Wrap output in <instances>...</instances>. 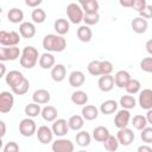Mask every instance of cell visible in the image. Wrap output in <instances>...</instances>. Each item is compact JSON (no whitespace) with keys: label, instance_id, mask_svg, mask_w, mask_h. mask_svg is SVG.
I'll return each mask as SVG.
<instances>
[{"label":"cell","instance_id":"50","mask_svg":"<svg viewBox=\"0 0 152 152\" xmlns=\"http://www.w3.org/2000/svg\"><path fill=\"white\" fill-rule=\"evenodd\" d=\"M119 4L122 6V7H127V8H133V4H134V0H120Z\"/></svg>","mask_w":152,"mask_h":152},{"label":"cell","instance_id":"16","mask_svg":"<svg viewBox=\"0 0 152 152\" xmlns=\"http://www.w3.org/2000/svg\"><path fill=\"white\" fill-rule=\"evenodd\" d=\"M114 76L112 75H104V76H100L99 81H97V86L100 88L101 91L103 93H108L114 88Z\"/></svg>","mask_w":152,"mask_h":152},{"label":"cell","instance_id":"7","mask_svg":"<svg viewBox=\"0 0 152 152\" xmlns=\"http://www.w3.org/2000/svg\"><path fill=\"white\" fill-rule=\"evenodd\" d=\"M14 104V96L10 91H1L0 94V112L2 114L8 113Z\"/></svg>","mask_w":152,"mask_h":152},{"label":"cell","instance_id":"25","mask_svg":"<svg viewBox=\"0 0 152 152\" xmlns=\"http://www.w3.org/2000/svg\"><path fill=\"white\" fill-rule=\"evenodd\" d=\"M55 62H56L55 61V56L52 53H50V52H45V53H43L40 56L38 63H39L42 69H52L56 65Z\"/></svg>","mask_w":152,"mask_h":152},{"label":"cell","instance_id":"29","mask_svg":"<svg viewBox=\"0 0 152 152\" xmlns=\"http://www.w3.org/2000/svg\"><path fill=\"white\" fill-rule=\"evenodd\" d=\"M77 37H78V39H80L81 42L88 43V42H90L91 38H93V31H91V28H90L89 26L82 25V26H80V27L77 28Z\"/></svg>","mask_w":152,"mask_h":152},{"label":"cell","instance_id":"35","mask_svg":"<svg viewBox=\"0 0 152 152\" xmlns=\"http://www.w3.org/2000/svg\"><path fill=\"white\" fill-rule=\"evenodd\" d=\"M91 137L87 131H80L76 134V144L81 147H87L90 144Z\"/></svg>","mask_w":152,"mask_h":152},{"label":"cell","instance_id":"30","mask_svg":"<svg viewBox=\"0 0 152 152\" xmlns=\"http://www.w3.org/2000/svg\"><path fill=\"white\" fill-rule=\"evenodd\" d=\"M7 19L13 23V24H19V23H24V12L17 7H13L8 11L7 13Z\"/></svg>","mask_w":152,"mask_h":152},{"label":"cell","instance_id":"28","mask_svg":"<svg viewBox=\"0 0 152 152\" xmlns=\"http://www.w3.org/2000/svg\"><path fill=\"white\" fill-rule=\"evenodd\" d=\"M53 28L55 31L57 32V34L59 36H64L69 32V28H70V24L66 19H63V18H59L55 21L53 24Z\"/></svg>","mask_w":152,"mask_h":152},{"label":"cell","instance_id":"48","mask_svg":"<svg viewBox=\"0 0 152 152\" xmlns=\"http://www.w3.org/2000/svg\"><path fill=\"white\" fill-rule=\"evenodd\" d=\"M147 6V2H146V0H134V4H133V8L138 12V13H140L141 11H144V8Z\"/></svg>","mask_w":152,"mask_h":152},{"label":"cell","instance_id":"12","mask_svg":"<svg viewBox=\"0 0 152 152\" xmlns=\"http://www.w3.org/2000/svg\"><path fill=\"white\" fill-rule=\"evenodd\" d=\"M37 138H38V140L42 142V144H44V145H46V144H49V142H51L52 141V138H53V132H52V129L50 128V127H48V126H45V125H43V126H40V127H38V129H37Z\"/></svg>","mask_w":152,"mask_h":152},{"label":"cell","instance_id":"14","mask_svg":"<svg viewBox=\"0 0 152 152\" xmlns=\"http://www.w3.org/2000/svg\"><path fill=\"white\" fill-rule=\"evenodd\" d=\"M51 129H52V132H53L55 135H57V137H64L70 128H69L68 121L65 119H57L56 121H53Z\"/></svg>","mask_w":152,"mask_h":152},{"label":"cell","instance_id":"45","mask_svg":"<svg viewBox=\"0 0 152 152\" xmlns=\"http://www.w3.org/2000/svg\"><path fill=\"white\" fill-rule=\"evenodd\" d=\"M113 71V64L109 61H101V76L110 75Z\"/></svg>","mask_w":152,"mask_h":152},{"label":"cell","instance_id":"26","mask_svg":"<svg viewBox=\"0 0 152 152\" xmlns=\"http://www.w3.org/2000/svg\"><path fill=\"white\" fill-rule=\"evenodd\" d=\"M42 118L48 121V122H53L57 120V115H58V112L57 109L53 107V106H45L43 109H42Z\"/></svg>","mask_w":152,"mask_h":152},{"label":"cell","instance_id":"40","mask_svg":"<svg viewBox=\"0 0 152 152\" xmlns=\"http://www.w3.org/2000/svg\"><path fill=\"white\" fill-rule=\"evenodd\" d=\"M140 88H141V83L138 81V80H135V78H132L129 82H128V84L126 86V91L129 94V95H134V94H137V93H139L140 91Z\"/></svg>","mask_w":152,"mask_h":152},{"label":"cell","instance_id":"36","mask_svg":"<svg viewBox=\"0 0 152 152\" xmlns=\"http://www.w3.org/2000/svg\"><path fill=\"white\" fill-rule=\"evenodd\" d=\"M147 119H146V116H144V115H135V116H133V119H132V125H133V127L135 128V129H138V131H142L144 128H146L147 127Z\"/></svg>","mask_w":152,"mask_h":152},{"label":"cell","instance_id":"1","mask_svg":"<svg viewBox=\"0 0 152 152\" xmlns=\"http://www.w3.org/2000/svg\"><path fill=\"white\" fill-rule=\"evenodd\" d=\"M43 48L48 52H62L66 48V40L59 34H46L43 38Z\"/></svg>","mask_w":152,"mask_h":152},{"label":"cell","instance_id":"27","mask_svg":"<svg viewBox=\"0 0 152 152\" xmlns=\"http://www.w3.org/2000/svg\"><path fill=\"white\" fill-rule=\"evenodd\" d=\"M118 102L115 100H106L101 103L100 106V112L104 115H109V114H113L114 112H116L118 109Z\"/></svg>","mask_w":152,"mask_h":152},{"label":"cell","instance_id":"32","mask_svg":"<svg viewBox=\"0 0 152 152\" xmlns=\"http://www.w3.org/2000/svg\"><path fill=\"white\" fill-rule=\"evenodd\" d=\"M68 125L69 128L72 131H80L83 125H84V119L82 115H72L70 116V119L68 120Z\"/></svg>","mask_w":152,"mask_h":152},{"label":"cell","instance_id":"6","mask_svg":"<svg viewBox=\"0 0 152 152\" xmlns=\"http://www.w3.org/2000/svg\"><path fill=\"white\" fill-rule=\"evenodd\" d=\"M21 56V51L17 46H2L0 49V61H15Z\"/></svg>","mask_w":152,"mask_h":152},{"label":"cell","instance_id":"54","mask_svg":"<svg viewBox=\"0 0 152 152\" xmlns=\"http://www.w3.org/2000/svg\"><path fill=\"white\" fill-rule=\"evenodd\" d=\"M146 119H147V122L152 125V109L147 110V114H146Z\"/></svg>","mask_w":152,"mask_h":152},{"label":"cell","instance_id":"18","mask_svg":"<svg viewBox=\"0 0 152 152\" xmlns=\"http://www.w3.org/2000/svg\"><path fill=\"white\" fill-rule=\"evenodd\" d=\"M131 27H132V30H133L135 33L141 34V33H145V32H146V30H147V27H148V23H147L146 19H144V18H141V17H137V18H134V19L132 20Z\"/></svg>","mask_w":152,"mask_h":152},{"label":"cell","instance_id":"4","mask_svg":"<svg viewBox=\"0 0 152 152\" xmlns=\"http://www.w3.org/2000/svg\"><path fill=\"white\" fill-rule=\"evenodd\" d=\"M20 43V33L17 31H0V44L2 46H17Z\"/></svg>","mask_w":152,"mask_h":152},{"label":"cell","instance_id":"9","mask_svg":"<svg viewBox=\"0 0 152 152\" xmlns=\"http://www.w3.org/2000/svg\"><path fill=\"white\" fill-rule=\"evenodd\" d=\"M25 78H26V77L23 75V72L18 71V70H11V71H8V72L6 74V76H5V81H6V83L11 87V89H13V88H15L17 86H19Z\"/></svg>","mask_w":152,"mask_h":152},{"label":"cell","instance_id":"51","mask_svg":"<svg viewBox=\"0 0 152 152\" xmlns=\"http://www.w3.org/2000/svg\"><path fill=\"white\" fill-rule=\"evenodd\" d=\"M137 152H152V147H150L148 145H140Z\"/></svg>","mask_w":152,"mask_h":152},{"label":"cell","instance_id":"43","mask_svg":"<svg viewBox=\"0 0 152 152\" xmlns=\"http://www.w3.org/2000/svg\"><path fill=\"white\" fill-rule=\"evenodd\" d=\"M140 69L145 72L152 74V57H145L140 62Z\"/></svg>","mask_w":152,"mask_h":152},{"label":"cell","instance_id":"22","mask_svg":"<svg viewBox=\"0 0 152 152\" xmlns=\"http://www.w3.org/2000/svg\"><path fill=\"white\" fill-rule=\"evenodd\" d=\"M80 6L82 7L84 14L86 13H99L100 4L96 0H82L80 1Z\"/></svg>","mask_w":152,"mask_h":152},{"label":"cell","instance_id":"52","mask_svg":"<svg viewBox=\"0 0 152 152\" xmlns=\"http://www.w3.org/2000/svg\"><path fill=\"white\" fill-rule=\"evenodd\" d=\"M145 48H146V51H147L150 55H152V39H148V40L146 42Z\"/></svg>","mask_w":152,"mask_h":152},{"label":"cell","instance_id":"20","mask_svg":"<svg viewBox=\"0 0 152 152\" xmlns=\"http://www.w3.org/2000/svg\"><path fill=\"white\" fill-rule=\"evenodd\" d=\"M50 99H51L50 93L46 89H37L32 95L33 102L38 104H45L50 101Z\"/></svg>","mask_w":152,"mask_h":152},{"label":"cell","instance_id":"8","mask_svg":"<svg viewBox=\"0 0 152 152\" xmlns=\"http://www.w3.org/2000/svg\"><path fill=\"white\" fill-rule=\"evenodd\" d=\"M51 148L53 152H74L75 147H74V144L71 140L61 138L52 142Z\"/></svg>","mask_w":152,"mask_h":152},{"label":"cell","instance_id":"5","mask_svg":"<svg viewBox=\"0 0 152 152\" xmlns=\"http://www.w3.org/2000/svg\"><path fill=\"white\" fill-rule=\"evenodd\" d=\"M19 132L23 137H32L37 133V125L32 118H25L19 124Z\"/></svg>","mask_w":152,"mask_h":152},{"label":"cell","instance_id":"44","mask_svg":"<svg viewBox=\"0 0 152 152\" xmlns=\"http://www.w3.org/2000/svg\"><path fill=\"white\" fill-rule=\"evenodd\" d=\"M140 138L146 144H151L152 142V127H146L141 131L140 133Z\"/></svg>","mask_w":152,"mask_h":152},{"label":"cell","instance_id":"55","mask_svg":"<svg viewBox=\"0 0 152 152\" xmlns=\"http://www.w3.org/2000/svg\"><path fill=\"white\" fill-rule=\"evenodd\" d=\"M0 69H1V74H0V76L4 77V76H5V72H6V68H5V64H4V63H0Z\"/></svg>","mask_w":152,"mask_h":152},{"label":"cell","instance_id":"23","mask_svg":"<svg viewBox=\"0 0 152 152\" xmlns=\"http://www.w3.org/2000/svg\"><path fill=\"white\" fill-rule=\"evenodd\" d=\"M82 116L84 120H88V121H93L95 120L97 116H99V109L93 106V104H86L83 108H82Z\"/></svg>","mask_w":152,"mask_h":152},{"label":"cell","instance_id":"46","mask_svg":"<svg viewBox=\"0 0 152 152\" xmlns=\"http://www.w3.org/2000/svg\"><path fill=\"white\" fill-rule=\"evenodd\" d=\"M4 152H20V151L15 141H8L4 147Z\"/></svg>","mask_w":152,"mask_h":152},{"label":"cell","instance_id":"47","mask_svg":"<svg viewBox=\"0 0 152 152\" xmlns=\"http://www.w3.org/2000/svg\"><path fill=\"white\" fill-rule=\"evenodd\" d=\"M139 17H141V18H144V19H151L152 18V5H148L147 4V6L144 8V11H141L140 13H139Z\"/></svg>","mask_w":152,"mask_h":152},{"label":"cell","instance_id":"21","mask_svg":"<svg viewBox=\"0 0 152 152\" xmlns=\"http://www.w3.org/2000/svg\"><path fill=\"white\" fill-rule=\"evenodd\" d=\"M51 77L55 82H62L66 77V68L63 64H56L51 69Z\"/></svg>","mask_w":152,"mask_h":152},{"label":"cell","instance_id":"42","mask_svg":"<svg viewBox=\"0 0 152 152\" xmlns=\"http://www.w3.org/2000/svg\"><path fill=\"white\" fill-rule=\"evenodd\" d=\"M83 21L86 23L87 26L96 25L100 21V14L99 13H86L83 17Z\"/></svg>","mask_w":152,"mask_h":152},{"label":"cell","instance_id":"39","mask_svg":"<svg viewBox=\"0 0 152 152\" xmlns=\"http://www.w3.org/2000/svg\"><path fill=\"white\" fill-rule=\"evenodd\" d=\"M88 72L93 76H101V61H91L87 65Z\"/></svg>","mask_w":152,"mask_h":152},{"label":"cell","instance_id":"53","mask_svg":"<svg viewBox=\"0 0 152 152\" xmlns=\"http://www.w3.org/2000/svg\"><path fill=\"white\" fill-rule=\"evenodd\" d=\"M0 126H1V138H4L5 137V134H6V125H5V121L4 120H1L0 121Z\"/></svg>","mask_w":152,"mask_h":152},{"label":"cell","instance_id":"17","mask_svg":"<svg viewBox=\"0 0 152 152\" xmlns=\"http://www.w3.org/2000/svg\"><path fill=\"white\" fill-rule=\"evenodd\" d=\"M131 80H132V77H131L129 72L126 70H119L114 76V83L119 88H126V86L128 84V82Z\"/></svg>","mask_w":152,"mask_h":152},{"label":"cell","instance_id":"49","mask_svg":"<svg viewBox=\"0 0 152 152\" xmlns=\"http://www.w3.org/2000/svg\"><path fill=\"white\" fill-rule=\"evenodd\" d=\"M40 4H42V0H25V5L32 8H38Z\"/></svg>","mask_w":152,"mask_h":152},{"label":"cell","instance_id":"13","mask_svg":"<svg viewBox=\"0 0 152 152\" xmlns=\"http://www.w3.org/2000/svg\"><path fill=\"white\" fill-rule=\"evenodd\" d=\"M139 106L145 109L150 110L152 109V90L151 89H142L139 94Z\"/></svg>","mask_w":152,"mask_h":152},{"label":"cell","instance_id":"2","mask_svg":"<svg viewBox=\"0 0 152 152\" xmlns=\"http://www.w3.org/2000/svg\"><path fill=\"white\" fill-rule=\"evenodd\" d=\"M39 52L36 48L28 45V46H25L21 51V56H20V65L25 69H32L37 62H39Z\"/></svg>","mask_w":152,"mask_h":152},{"label":"cell","instance_id":"41","mask_svg":"<svg viewBox=\"0 0 152 152\" xmlns=\"http://www.w3.org/2000/svg\"><path fill=\"white\" fill-rule=\"evenodd\" d=\"M30 89V82L27 78H25L19 86H17L15 88L12 89V93L15 95H25Z\"/></svg>","mask_w":152,"mask_h":152},{"label":"cell","instance_id":"34","mask_svg":"<svg viewBox=\"0 0 152 152\" xmlns=\"http://www.w3.org/2000/svg\"><path fill=\"white\" fill-rule=\"evenodd\" d=\"M119 104L122 107V109H127V110H129V109H132V108L135 107L137 101H135L134 96H132V95L128 94V95H124V96L120 97V102H119Z\"/></svg>","mask_w":152,"mask_h":152},{"label":"cell","instance_id":"10","mask_svg":"<svg viewBox=\"0 0 152 152\" xmlns=\"http://www.w3.org/2000/svg\"><path fill=\"white\" fill-rule=\"evenodd\" d=\"M116 139L119 140V142L124 146H129L133 140H134V133L132 129H129L128 127L125 128H120L116 133Z\"/></svg>","mask_w":152,"mask_h":152},{"label":"cell","instance_id":"31","mask_svg":"<svg viewBox=\"0 0 152 152\" xmlns=\"http://www.w3.org/2000/svg\"><path fill=\"white\" fill-rule=\"evenodd\" d=\"M71 102L77 106H86L88 102V94L83 90H76L71 94Z\"/></svg>","mask_w":152,"mask_h":152},{"label":"cell","instance_id":"56","mask_svg":"<svg viewBox=\"0 0 152 152\" xmlns=\"http://www.w3.org/2000/svg\"><path fill=\"white\" fill-rule=\"evenodd\" d=\"M77 152H87V151H84V150H80V151H77Z\"/></svg>","mask_w":152,"mask_h":152},{"label":"cell","instance_id":"15","mask_svg":"<svg viewBox=\"0 0 152 152\" xmlns=\"http://www.w3.org/2000/svg\"><path fill=\"white\" fill-rule=\"evenodd\" d=\"M37 30H36V26L33 23H30V21H24L20 24L19 26V33L23 38H33L34 34H36Z\"/></svg>","mask_w":152,"mask_h":152},{"label":"cell","instance_id":"19","mask_svg":"<svg viewBox=\"0 0 152 152\" xmlns=\"http://www.w3.org/2000/svg\"><path fill=\"white\" fill-rule=\"evenodd\" d=\"M84 81H86V76L80 70H74L69 75V84L71 87H74V88H78V87L83 86Z\"/></svg>","mask_w":152,"mask_h":152},{"label":"cell","instance_id":"37","mask_svg":"<svg viewBox=\"0 0 152 152\" xmlns=\"http://www.w3.org/2000/svg\"><path fill=\"white\" fill-rule=\"evenodd\" d=\"M31 19L36 24H42L46 19V13H45V11L43 8H39V7L38 8H34L32 11V13H31Z\"/></svg>","mask_w":152,"mask_h":152},{"label":"cell","instance_id":"11","mask_svg":"<svg viewBox=\"0 0 152 152\" xmlns=\"http://www.w3.org/2000/svg\"><path fill=\"white\" fill-rule=\"evenodd\" d=\"M131 120V113L127 109H121L115 114L114 118V125L120 129V128H125L128 126Z\"/></svg>","mask_w":152,"mask_h":152},{"label":"cell","instance_id":"24","mask_svg":"<svg viewBox=\"0 0 152 152\" xmlns=\"http://www.w3.org/2000/svg\"><path fill=\"white\" fill-rule=\"evenodd\" d=\"M109 135V131L104 126H97L93 129V138L99 142H104Z\"/></svg>","mask_w":152,"mask_h":152},{"label":"cell","instance_id":"33","mask_svg":"<svg viewBox=\"0 0 152 152\" xmlns=\"http://www.w3.org/2000/svg\"><path fill=\"white\" fill-rule=\"evenodd\" d=\"M24 112L27 115V118H32L33 119V118L38 116L39 114H42V108H40V104L32 102V103H28V104L25 106Z\"/></svg>","mask_w":152,"mask_h":152},{"label":"cell","instance_id":"38","mask_svg":"<svg viewBox=\"0 0 152 152\" xmlns=\"http://www.w3.org/2000/svg\"><path fill=\"white\" fill-rule=\"evenodd\" d=\"M119 145H120V142L116 139V137H114V135H109L108 139L103 142V146L108 152H115L119 148Z\"/></svg>","mask_w":152,"mask_h":152},{"label":"cell","instance_id":"3","mask_svg":"<svg viewBox=\"0 0 152 152\" xmlns=\"http://www.w3.org/2000/svg\"><path fill=\"white\" fill-rule=\"evenodd\" d=\"M66 15L72 24H80L81 21H83L84 12H83L82 7L80 6V4L70 2L66 6Z\"/></svg>","mask_w":152,"mask_h":152}]
</instances>
